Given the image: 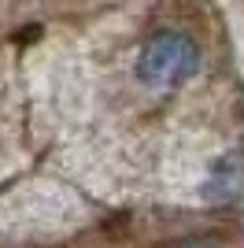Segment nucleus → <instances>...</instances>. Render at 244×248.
I'll return each mask as SVG.
<instances>
[{"mask_svg":"<svg viewBox=\"0 0 244 248\" xmlns=\"http://www.w3.org/2000/svg\"><path fill=\"white\" fill-rule=\"evenodd\" d=\"M200 67V48L193 37H185L178 30H159L144 41L141 56H137V78L148 89H170L182 85L185 78H193Z\"/></svg>","mask_w":244,"mask_h":248,"instance_id":"1","label":"nucleus"},{"mask_svg":"<svg viewBox=\"0 0 244 248\" xmlns=\"http://www.w3.org/2000/svg\"><path fill=\"white\" fill-rule=\"evenodd\" d=\"M241 193H244V155L229 152L211 167V174L203 182V197L218 204V200H233Z\"/></svg>","mask_w":244,"mask_h":248,"instance_id":"2","label":"nucleus"}]
</instances>
